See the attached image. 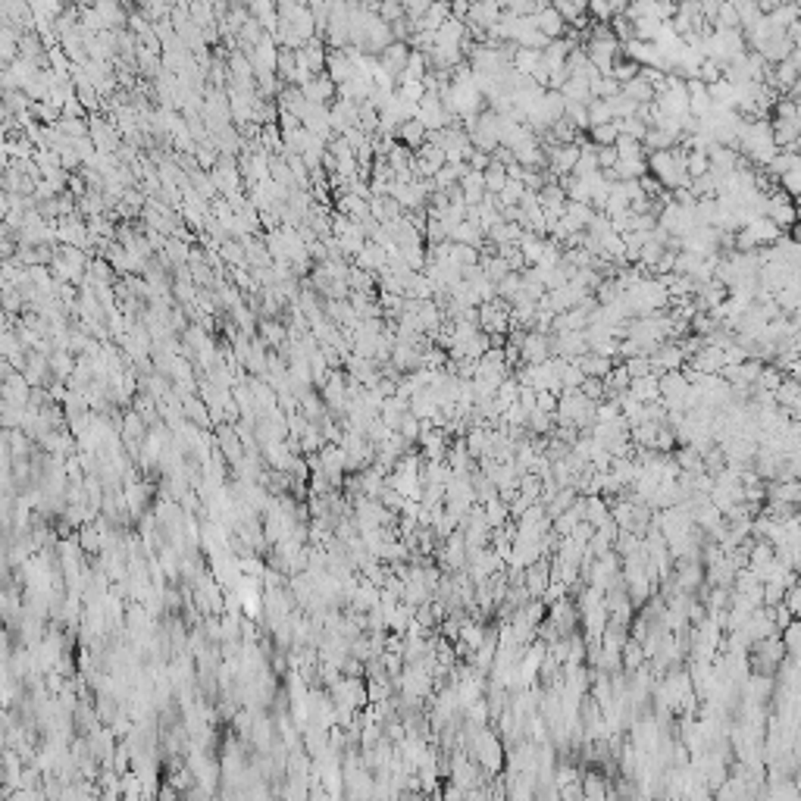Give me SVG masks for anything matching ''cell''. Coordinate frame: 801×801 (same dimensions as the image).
I'll return each mask as SVG.
<instances>
[{
	"label": "cell",
	"mask_w": 801,
	"mask_h": 801,
	"mask_svg": "<svg viewBox=\"0 0 801 801\" xmlns=\"http://www.w3.org/2000/svg\"><path fill=\"white\" fill-rule=\"evenodd\" d=\"M357 263H360L363 269H385V251H382L379 245H363V251L357 254Z\"/></svg>",
	"instance_id": "5b68a950"
},
{
	"label": "cell",
	"mask_w": 801,
	"mask_h": 801,
	"mask_svg": "<svg viewBox=\"0 0 801 801\" xmlns=\"http://www.w3.org/2000/svg\"><path fill=\"white\" fill-rule=\"evenodd\" d=\"M204 395H207V398H217V395H213V388H210V385H204ZM226 398H228V392H223V395H219V401H226ZM219 401H210V407H217Z\"/></svg>",
	"instance_id": "9c48e42d"
},
{
	"label": "cell",
	"mask_w": 801,
	"mask_h": 801,
	"mask_svg": "<svg viewBox=\"0 0 801 801\" xmlns=\"http://www.w3.org/2000/svg\"><path fill=\"white\" fill-rule=\"evenodd\" d=\"M263 335H266L269 345H273V341H279V338H282V329L275 326V322H263Z\"/></svg>",
	"instance_id": "ba28073f"
},
{
	"label": "cell",
	"mask_w": 801,
	"mask_h": 801,
	"mask_svg": "<svg viewBox=\"0 0 801 801\" xmlns=\"http://www.w3.org/2000/svg\"><path fill=\"white\" fill-rule=\"evenodd\" d=\"M486 185L491 188V191H501V188L507 185V176H504V166H501V170L495 166V170H488V172H486Z\"/></svg>",
	"instance_id": "52a82bcc"
},
{
	"label": "cell",
	"mask_w": 801,
	"mask_h": 801,
	"mask_svg": "<svg viewBox=\"0 0 801 801\" xmlns=\"http://www.w3.org/2000/svg\"><path fill=\"white\" fill-rule=\"evenodd\" d=\"M88 135H91L94 147H97L100 153H110L113 147H116V135L110 132V125H107V123H97V119H94L91 129H88Z\"/></svg>",
	"instance_id": "277c9868"
},
{
	"label": "cell",
	"mask_w": 801,
	"mask_h": 801,
	"mask_svg": "<svg viewBox=\"0 0 801 801\" xmlns=\"http://www.w3.org/2000/svg\"><path fill=\"white\" fill-rule=\"evenodd\" d=\"M398 138H401L407 147H416L420 141H426V125L416 123V119H407V123H401Z\"/></svg>",
	"instance_id": "8992f818"
},
{
	"label": "cell",
	"mask_w": 801,
	"mask_h": 801,
	"mask_svg": "<svg viewBox=\"0 0 801 801\" xmlns=\"http://www.w3.org/2000/svg\"><path fill=\"white\" fill-rule=\"evenodd\" d=\"M301 91H304V97L310 100V104H322V100H332V94L338 91V85L332 82V76H313L310 82L301 85Z\"/></svg>",
	"instance_id": "7a4b0ae2"
},
{
	"label": "cell",
	"mask_w": 801,
	"mask_h": 801,
	"mask_svg": "<svg viewBox=\"0 0 801 801\" xmlns=\"http://www.w3.org/2000/svg\"><path fill=\"white\" fill-rule=\"evenodd\" d=\"M379 57H382L379 63L385 66V69L392 72V76H398V78H401L404 66H407V60H410V50H407V47H404V44H388L385 50L379 53Z\"/></svg>",
	"instance_id": "3957f363"
},
{
	"label": "cell",
	"mask_w": 801,
	"mask_h": 801,
	"mask_svg": "<svg viewBox=\"0 0 801 801\" xmlns=\"http://www.w3.org/2000/svg\"><path fill=\"white\" fill-rule=\"evenodd\" d=\"M533 16H535L538 32H545V35H548L551 41H554V38H561L563 32H567V19L561 16V10H557L554 4H551V6H548V4H542V6H538V10L533 13Z\"/></svg>",
	"instance_id": "6da1fadb"
}]
</instances>
